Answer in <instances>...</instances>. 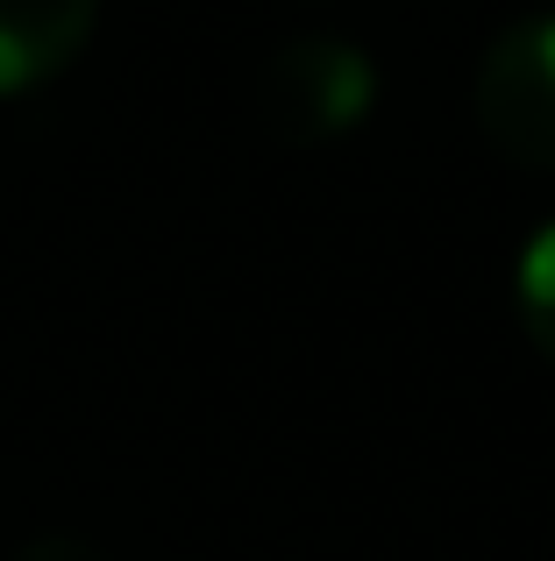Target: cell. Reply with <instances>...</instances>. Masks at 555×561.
<instances>
[{
    "instance_id": "1",
    "label": "cell",
    "mask_w": 555,
    "mask_h": 561,
    "mask_svg": "<svg viewBox=\"0 0 555 561\" xmlns=\"http://www.w3.org/2000/svg\"><path fill=\"white\" fill-rule=\"evenodd\" d=\"M371 107H377V71L342 36H292L257 71V122L292 150H320V142L349 136Z\"/></svg>"
},
{
    "instance_id": "2",
    "label": "cell",
    "mask_w": 555,
    "mask_h": 561,
    "mask_svg": "<svg viewBox=\"0 0 555 561\" xmlns=\"http://www.w3.org/2000/svg\"><path fill=\"white\" fill-rule=\"evenodd\" d=\"M485 142L520 171H555V14H528L485 50L471 85Z\"/></svg>"
},
{
    "instance_id": "3",
    "label": "cell",
    "mask_w": 555,
    "mask_h": 561,
    "mask_svg": "<svg viewBox=\"0 0 555 561\" xmlns=\"http://www.w3.org/2000/svg\"><path fill=\"white\" fill-rule=\"evenodd\" d=\"M100 0H0V100L50 85L93 43Z\"/></svg>"
},
{
    "instance_id": "4",
    "label": "cell",
    "mask_w": 555,
    "mask_h": 561,
    "mask_svg": "<svg viewBox=\"0 0 555 561\" xmlns=\"http://www.w3.org/2000/svg\"><path fill=\"white\" fill-rule=\"evenodd\" d=\"M513 306H520L528 342L555 363V220L534 234L528 249H520V263H513Z\"/></svg>"
},
{
    "instance_id": "5",
    "label": "cell",
    "mask_w": 555,
    "mask_h": 561,
    "mask_svg": "<svg viewBox=\"0 0 555 561\" xmlns=\"http://www.w3.org/2000/svg\"><path fill=\"white\" fill-rule=\"evenodd\" d=\"M14 561H107L93 548V540H79V534H43V540H29Z\"/></svg>"
}]
</instances>
